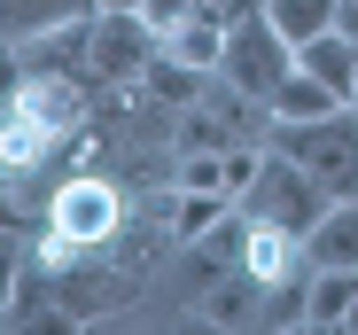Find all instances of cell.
<instances>
[{"instance_id": "9a60e30c", "label": "cell", "mask_w": 358, "mask_h": 335, "mask_svg": "<svg viewBox=\"0 0 358 335\" xmlns=\"http://www.w3.org/2000/svg\"><path fill=\"white\" fill-rule=\"evenodd\" d=\"M141 16H148L156 31H171V24H187V16H195V0H141Z\"/></svg>"}, {"instance_id": "8992f818", "label": "cell", "mask_w": 358, "mask_h": 335, "mask_svg": "<svg viewBox=\"0 0 358 335\" xmlns=\"http://www.w3.org/2000/svg\"><path fill=\"white\" fill-rule=\"evenodd\" d=\"M350 304H358V265H312L304 273V327L335 335V327H350Z\"/></svg>"}, {"instance_id": "ac0fdd59", "label": "cell", "mask_w": 358, "mask_h": 335, "mask_svg": "<svg viewBox=\"0 0 358 335\" xmlns=\"http://www.w3.org/2000/svg\"><path fill=\"white\" fill-rule=\"evenodd\" d=\"M0 227H8V211H0Z\"/></svg>"}, {"instance_id": "30bf717a", "label": "cell", "mask_w": 358, "mask_h": 335, "mask_svg": "<svg viewBox=\"0 0 358 335\" xmlns=\"http://www.w3.org/2000/svg\"><path fill=\"white\" fill-rule=\"evenodd\" d=\"M210 78H218V71H195V63H179L171 47H156V63L141 71L148 101H164V109H195V101L210 94Z\"/></svg>"}, {"instance_id": "52a82bcc", "label": "cell", "mask_w": 358, "mask_h": 335, "mask_svg": "<svg viewBox=\"0 0 358 335\" xmlns=\"http://www.w3.org/2000/svg\"><path fill=\"white\" fill-rule=\"evenodd\" d=\"M101 0H0V47H24L55 24H71V16H94Z\"/></svg>"}, {"instance_id": "9c48e42d", "label": "cell", "mask_w": 358, "mask_h": 335, "mask_svg": "<svg viewBox=\"0 0 358 335\" xmlns=\"http://www.w3.org/2000/svg\"><path fill=\"white\" fill-rule=\"evenodd\" d=\"M296 63H304L320 86H335L343 101H358V39H343V31H320V39H304V47H296Z\"/></svg>"}, {"instance_id": "ba28073f", "label": "cell", "mask_w": 358, "mask_h": 335, "mask_svg": "<svg viewBox=\"0 0 358 335\" xmlns=\"http://www.w3.org/2000/svg\"><path fill=\"white\" fill-rule=\"evenodd\" d=\"M304 257L312 265H358V195H335L320 211V227L304 234Z\"/></svg>"}, {"instance_id": "7c38bea8", "label": "cell", "mask_w": 358, "mask_h": 335, "mask_svg": "<svg viewBox=\"0 0 358 335\" xmlns=\"http://www.w3.org/2000/svg\"><path fill=\"white\" fill-rule=\"evenodd\" d=\"M335 16H343V0H265V24H273L288 47H304V39L335 31Z\"/></svg>"}, {"instance_id": "4fadbf2b", "label": "cell", "mask_w": 358, "mask_h": 335, "mask_svg": "<svg viewBox=\"0 0 358 335\" xmlns=\"http://www.w3.org/2000/svg\"><path fill=\"white\" fill-rule=\"evenodd\" d=\"M164 47L179 55V63H195V71H218V55H226V24L195 8L187 24H171V31H164Z\"/></svg>"}, {"instance_id": "5bb4252c", "label": "cell", "mask_w": 358, "mask_h": 335, "mask_svg": "<svg viewBox=\"0 0 358 335\" xmlns=\"http://www.w3.org/2000/svg\"><path fill=\"white\" fill-rule=\"evenodd\" d=\"M24 273H31V242H24V227H16V218H8V227H0V327H8V312H16Z\"/></svg>"}, {"instance_id": "6da1fadb", "label": "cell", "mask_w": 358, "mask_h": 335, "mask_svg": "<svg viewBox=\"0 0 358 335\" xmlns=\"http://www.w3.org/2000/svg\"><path fill=\"white\" fill-rule=\"evenodd\" d=\"M125 211H133V187L117 172H101V164H86V172H71V180L47 187V227L63 242H78V250L117 242V234H125Z\"/></svg>"}, {"instance_id": "3957f363", "label": "cell", "mask_w": 358, "mask_h": 335, "mask_svg": "<svg viewBox=\"0 0 358 335\" xmlns=\"http://www.w3.org/2000/svg\"><path fill=\"white\" fill-rule=\"evenodd\" d=\"M327 203H335V187L265 141V172H257V187L242 195V211H250V218H273V227H288V234H312Z\"/></svg>"}, {"instance_id": "2e32d148", "label": "cell", "mask_w": 358, "mask_h": 335, "mask_svg": "<svg viewBox=\"0 0 358 335\" xmlns=\"http://www.w3.org/2000/svg\"><path fill=\"white\" fill-rule=\"evenodd\" d=\"M335 31H343V39H358V0H343V16H335Z\"/></svg>"}, {"instance_id": "e0dca14e", "label": "cell", "mask_w": 358, "mask_h": 335, "mask_svg": "<svg viewBox=\"0 0 358 335\" xmlns=\"http://www.w3.org/2000/svg\"><path fill=\"white\" fill-rule=\"evenodd\" d=\"M101 8H141V0H101Z\"/></svg>"}, {"instance_id": "5b68a950", "label": "cell", "mask_w": 358, "mask_h": 335, "mask_svg": "<svg viewBox=\"0 0 358 335\" xmlns=\"http://www.w3.org/2000/svg\"><path fill=\"white\" fill-rule=\"evenodd\" d=\"M296 71V47L265 24V8L257 16H242V24H226V55H218V78L226 86H242V94H257V101H273V86Z\"/></svg>"}, {"instance_id": "277c9868", "label": "cell", "mask_w": 358, "mask_h": 335, "mask_svg": "<svg viewBox=\"0 0 358 335\" xmlns=\"http://www.w3.org/2000/svg\"><path fill=\"white\" fill-rule=\"evenodd\" d=\"M164 31L141 16V8H94V31H86V86H133L148 63H156Z\"/></svg>"}, {"instance_id": "7a4b0ae2", "label": "cell", "mask_w": 358, "mask_h": 335, "mask_svg": "<svg viewBox=\"0 0 358 335\" xmlns=\"http://www.w3.org/2000/svg\"><path fill=\"white\" fill-rule=\"evenodd\" d=\"M273 148L296 156L304 172H320L335 195H358V101L327 109V117H304V125H273Z\"/></svg>"}, {"instance_id": "8fae6325", "label": "cell", "mask_w": 358, "mask_h": 335, "mask_svg": "<svg viewBox=\"0 0 358 335\" xmlns=\"http://www.w3.org/2000/svg\"><path fill=\"white\" fill-rule=\"evenodd\" d=\"M265 109H273V125H304V117H327V109H343V94H335V86H320L304 63H296V71L273 86V101H265Z\"/></svg>"}]
</instances>
